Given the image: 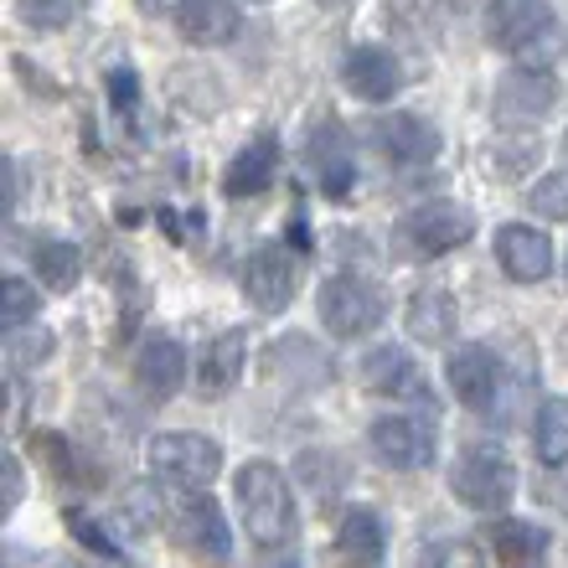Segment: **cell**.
Here are the masks:
<instances>
[{
  "instance_id": "83f0119b",
  "label": "cell",
  "mask_w": 568,
  "mask_h": 568,
  "mask_svg": "<svg viewBox=\"0 0 568 568\" xmlns=\"http://www.w3.org/2000/svg\"><path fill=\"white\" fill-rule=\"evenodd\" d=\"M527 207L538 212V217H548V223H568V171L542 176L532 186V196H527Z\"/></svg>"
},
{
  "instance_id": "44dd1931",
  "label": "cell",
  "mask_w": 568,
  "mask_h": 568,
  "mask_svg": "<svg viewBox=\"0 0 568 568\" xmlns=\"http://www.w3.org/2000/svg\"><path fill=\"white\" fill-rule=\"evenodd\" d=\"M186 377V352H181L176 336H150L135 352V383L150 398H171Z\"/></svg>"
},
{
  "instance_id": "6da1fadb",
  "label": "cell",
  "mask_w": 568,
  "mask_h": 568,
  "mask_svg": "<svg viewBox=\"0 0 568 568\" xmlns=\"http://www.w3.org/2000/svg\"><path fill=\"white\" fill-rule=\"evenodd\" d=\"M486 42L517 58L523 68H548L554 58H564V21L548 0H491Z\"/></svg>"
},
{
  "instance_id": "9c48e42d",
  "label": "cell",
  "mask_w": 568,
  "mask_h": 568,
  "mask_svg": "<svg viewBox=\"0 0 568 568\" xmlns=\"http://www.w3.org/2000/svg\"><path fill=\"white\" fill-rule=\"evenodd\" d=\"M300 290V264L290 258V248H280V243H270V248H258L248 264H243V295H248V305L264 315L284 311L290 300H295Z\"/></svg>"
},
{
  "instance_id": "277c9868",
  "label": "cell",
  "mask_w": 568,
  "mask_h": 568,
  "mask_svg": "<svg viewBox=\"0 0 568 568\" xmlns=\"http://www.w3.org/2000/svg\"><path fill=\"white\" fill-rule=\"evenodd\" d=\"M161 517L171 523V538L196 558V564H227L233 558V532H227L223 507L207 491H171L161 496Z\"/></svg>"
},
{
  "instance_id": "ffe728a7",
  "label": "cell",
  "mask_w": 568,
  "mask_h": 568,
  "mask_svg": "<svg viewBox=\"0 0 568 568\" xmlns=\"http://www.w3.org/2000/svg\"><path fill=\"white\" fill-rule=\"evenodd\" d=\"M243 367H248V336L243 331H223L217 342H207V352L196 362V393L217 398V393H227L239 383Z\"/></svg>"
},
{
  "instance_id": "52a82bcc",
  "label": "cell",
  "mask_w": 568,
  "mask_h": 568,
  "mask_svg": "<svg viewBox=\"0 0 568 568\" xmlns=\"http://www.w3.org/2000/svg\"><path fill=\"white\" fill-rule=\"evenodd\" d=\"M388 315V295L377 284L357 280V274H331L321 284V321L331 326V336H367V331L383 326Z\"/></svg>"
},
{
  "instance_id": "7402d4cb",
  "label": "cell",
  "mask_w": 568,
  "mask_h": 568,
  "mask_svg": "<svg viewBox=\"0 0 568 568\" xmlns=\"http://www.w3.org/2000/svg\"><path fill=\"white\" fill-rule=\"evenodd\" d=\"M408 336L424 346H445L449 336H455V321H460V305H455V295L449 290H439V284H429V290H419V295L408 300Z\"/></svg>"
},
{
  "instance_id": "7a4b0ae2",
  "label": "cell",
  "mask_w": 568,
  "mask_h": 568,
  "mask_svg": "<svg viewBox=\"0 0 568 568\" xmlns=\"http://www.w3.org/2000/svg\"><path fill=\"white\" fill-rule=\"evenodd\" d=\"M470 233H476L470 207L434 196V202H419L414 212H404L393 223V254L404 258V264H429V258H445L460 243H470Z\"/></svg>"
},
{
  "instance_id": "4316f807",
  "label": "cell",
  "mask_w": 568,
  "mask_h": 568,
  "mask_svg": "<svg viewBox=\"0 0 568 568\" xmlns=\"http://www.w3.org/2000/svg\"><path fill=\"white\" fill-rule=\"evenodd\" d=\"M83 6H89V0H16L21 21H27V27H37V31H62V27H73Z\"/></svg>"
},
{
  "instance_id": "cb8c5ba5",
  "label": "cell",
  "mask_w": 568,
  "mask_h": 568,
  "mask_svg": "<svg viewBox=\"0 0 568 568\" xmlns=\"http://www.w3.org/2000/svg\"><path fill=\"white\" fill-rule=\"evenodd\" d=\"M31 270L47 290H73L78 270H83V254H78L68 239H37L31 243Z\"/></svg>"
},
{
  "instance_id": "1f68e13d",
  "label": "cell",
  "mask_w": 568,
  "mask_h": 568,
  "mask_svg": "<svg viewBox=\"0 0 568 568\" xmlns=\"http://www.w3.org/2000/svg\"><path fill=\"white\" fill-rule=\"evenodd\" d=\"M16 501H21V465L11 460V496H6V507H16Z\"/></svg>"
},
{
  "instance_id": "f1b7e54d",
  "label": "cell",
  "mask_w": 568,
  "mask_h": 568,
  "mask_svg": "<svg viewBox=\"0 0 568 568\" xmlns=\"http://www.w3.org/2000/svg\"><path fill=\"white\" fill-rule=\"evenodd\" d=\"M0 300H6V315H0V326L6 331H21L31 326V315H37V290L27 280H0Z\"/></svg>"
},
{
  "instance_id": "8992f818",
  "label": "cell",
  "mask_w": 568,
  "mask_h": 568,
  "mask_svg": "<svg viewBox=\"0 0 568 568\" xmlns=\"http://www.w3.org/2000/svg\"><path fill=\"white\" fill-rule=\"evenodd\" d=\"M449 491L476 511H501L517 496V465L496 445H470L449 470Z\"/></svg>"
},
{
  "instance_id": "ba28073f",
  "label": "cell",
  "mask_w": 568,
  "mask_h": 568,
  "mask_svg": "<svg viewBox=\"0 0 568 568\" xmlns=\"http://www.w3.org/2000/svg\"><path fill=\"white\" fill-rule=\"evenodd\" d=\"M305 161L315 165L321 192H326L331 202L352 196V186H357V155H352V135H346L342 120H321V124H315L311 140H305Z\"/></svg>"
},
{
  "instance_id": "8d00e7d4",
  "label": "cell",
  "mask_w": 568,
  "mask_h": 568,
  "mask_svg": "<svg viewBox=\"0 0 568 568\" xmlns=\"http://www.w3.org/2000/svg\"><path fill=\"white\" fill-rule=\"evenodd\" d=\"M258 6H264V0H258Z\"/></svg>"
},
{
  "instance_id": "d590c367",
  "label": "cell",
  "mask_w": 568,
  "mask_h": 568,
  "mask_svg": "<svg viewBox=\"0 0 568 568\" xmlns=\"http://www.w3.org/2000/svg\"><path fill=\"white\" fill-rule=\"evenodd\" d=\"M564 274H568V264H564Z\"/></svg>"
},
{
  "instance_id": "d4e9b609",
  "label": "cell",
  "mask_w": 568,
  "mask_h": 568,
  "mask_svg": "<svg viewBox=\"0 0 568 568\" xmlns=\"http://www.w3.org/2000/svg\"><path fill=\"white\" fill-rule=\"evenodd\" d=\"M532 449L542 465H568V398H548L532 419Z\"/></svg>"
},
{
  "instance_id": "d6a6232c",
  "label": "cell",
  "mask_w": 568,
  "mask_h": 568,
  "mask_svg": "<svg viewBox=\"0 0 568 568\" xmlns=\"http://www.w3.org/2000/svg\"><path fill=\"white\" fill-rule=\"evenodd\" d=\"M264 568H300V564H295V558H270Z\"/></svg>"
},
{
  "instance_id": "e575fe53",
  "label": "cell",
  "mask_w": 568,
  "mask_h": 568,
  "mask_svg": "<svg viewBox=\"0 0 568 568\" xmlns=\"http://www.w3.org/2000/svg\"><path fill=\"white\" fill-rule=\"evenodd\" d=\"M564 155H568V135H564Z\"/></svg>"
},
{
  "instance_id": "5b68a950",
  "label": "cell",
  "mask_w": 568,
  "mask_h": 568,
  "mask_svg": "<svg viewBox=\"0 0 568 568\" xmlns=\"http://www.w3.org/2000/svg\"><path fill=\"white\" fill-rule=\"evenodd\" d=\"M223 470V449L207 434L176 429V434H155L150 439V476L176 486V491H207Z\"/></svg>"
},
{
  "instance_id": "d6986e66",
  "label": "cell",
  "mask_w": 568,
  "mask_h": 568,
  "mask_svg": "<svg viewBox=\"0 0 568 568\" xmlns=\"http://www.w3.org/2000/svg\"><path fill=\"white\" fill-rule=\"evenodd\" d=\"M280 176V140L274 135H254L248 145L227 161L223 171V192L227 196H258L270 181Z\"/></svg>"
},
{
  "instance_id": "4fadbf2b",
  "label": "cell",
  "mask_w": 568,
  "mask_h": 568,
  "mask_svg": "<svg viewBox=\"0 0 568 568\" xmlns=\"http://www.w3.org/2000/svg\"><path fill=\"white\" fill-rule=\"evenodd\" d=\"M342 83L346 93H357L362 104H388L393 93L404 89V62L393 58L388 47H352L342 62Z\"/></svg>"
},
{
  "instance_id": "7c38bea8",
  "label": "cell",
  "mask_w": 568,
  "mask_h": 568,
  "mask_svg": "<svg viewBox=\"0 0 568 568\" xmlns=\"http://www.w3.org/2000/svg\"><path fill=\"white\" fill-rule=\"evenodd\" d=\"M554 104H558V83L548 78V68H517V73H507L496 83V99H491L501 124H532Z\"/></svg>"
},
{
  "instance_id": "f546056e",
  "label": "cell",
  "mask_w": 568,
  "mask_h": 568,
  "mask_svg": "<svg viewBox=\"0 0 568 568\" xmlns=\"http://www.w3.org/2000/svg\"><path fill=\"white\" fill-rule=\"evenodd\" d=\"M434 568H486V554H480L476 542H449Z\"/></svg>"
},
{
  "instance_id": "603a6c76",
  "label": "cell",
  "mask_w": 568,
  "mask_h": 568,
  "mask_svg": "<svg viewBox=\"0 0 568 568\" xmlns=\"http://www.w3.org/2000/svg\"><path fill=\"white\" fill-rule=\"evenodd\" d=\"M486 542H491L496 564L507 568H532L542 558V548H548V532L532 523H517V517H496L491 527H486Z\"/></svg>"
},
{
  "instance_id": "30bf717a",
  "label": "cell",
  "mask_w": 568,
  "mask_h": 568,
  "mask_svg": "<svg viewBox=\"0 0 568 568\" xmlns=\"http://www.w3.org/2000/svg\"><path fill=\"white\" fill-rule=\"evenodd\" d=\"M496 264L507 270L511 284H542L554 274V239L532 223L496 227Z\"/></svg>"
},
{
  "instance_id": "9a60e30c",
  "label": "cell",
  "mask_w": 568,
  "mask_h": 568,
  "mask_svg": "<svg viewBox=\"0 0 568 568\" xmlns=\"http://www.w3.org/2000/svg\"><path fill=\"white\" fill-rule=\"evenodd\" d=\"M445 377H449V388H455V398H460L465 408L486 414L491 398H496V388H501V362H496L486 346H455Z\"/></svg>"
},
{
  "instance_id": "3957f363",
  "label": "cell",
  "mask_w": 568,
  "mask_h": 568,
  "mask_svg": "<svg viewBox=\"0 0 568 568\" xmlns=\"http://www.w3.org/2000/svg\"><path fill=\"white\" fill-rule=\"evenodd\" d=\"M233 486H239V507H243V523H248L254 542H264V548L290 542V532H295V491H290L280 465L248 460Z\"/></svg>"
},
{
  "instance_id": "5bb4252c",
  "label": "cell",
  "mask_w": 568,
  "mask_h": 568,
  "mask_svg": "<svg viewBox=\"0 0 568 568\" xmlns=\"http://www.w3.org/2000/svg\"><path fill=\"white\" fill-rule=\"evenodd\" d=\"M373 145L393 165H429L439 155V130L424 114H383L373 124Z\"/></svg>"
},
{
  "instance_id": "484cf974",
  "label": "cell",
  "mask_w": 568,
  "mask_h": 568,
  "mask_svg": "<svg viewBox=\"0 0 568 568\" xmlns=\"http://www.w3.org/2000/svg\"><path fill=\"white\" fill-rule=\"evenodd\" d=\"M538 155H542V140L538 135H501L491 145V171L511 181V176H523V171L538 161Z\"/></svg>"
},
{
  "instance_id": "2e32d148",
  "label": "cell",
  "mask_w": 568,
  "mask_h": 568,
  "mask_svg": "<svg viewBox=\"0 0 568 568\" xmlns=\"http://www.w3.org/2000/svg\"><path fill=\"white\" fill-rule=\"evenodd\" d=\"M362 383L373 393H383V398H419V404H429L419 362L408 357L404 346H377L373 357L362 362Z\"/></svg>"
},
{
  "instance_id": "e0dca14e",
  "label": "cell",
  "mask_w": 568,
  "mask_h": 568,
  "mask_svg": "<svg viewBox=\"0 0 568 568\" xmlns=\"http://www.w3.org/2000/svg\"><path fill=\"white\" fill-rule=\"evenodd\" d=\"M176 31L192 47H227L239 37V6L233 0H181Z\"/></svg>"
},
{
  "instance_id": "836d02e7",
  "label": "cell",
  "mask_w": 568,
  "mask_h": 568,
  "mask_svg": "<svg viewBox=\"0 0 568 568\" xmlns=\"http://www.w3.org/2000/svg\"><path fill=\"white\" fill-rule=\"evenodd\" d=\"M321 6H342V0H321Z\"/></svg>"
},
{
  "instance_id": "8fae6325",
  "label": "cell",
  "mask_w": 568,
  "mask_h": 568,
  "mask_svg": "<svg viewBox=\"0 0 568 568\" xmlns=\"http://www.w3.org/2000/svg\"><path fill=\"white\" fill-rule=\"evenodd\" d=\"M373 449L377 460L393 465V470H424L434 460V424L414 419V414H388V419L373 424Z\"/></svg>"
},
{
  "instance_id": "ac0fdd59",
  "label": "cell",
  "mask_w": 568,
  "mask_h": 568,
  "mask_svg": "<svg viewBox=\"0 0 568 568\" xmlns=\"http://www.w3.org/2000/svg\"><path fill=\"white\" fill-rule=\"evenodd\" d=\"M336 554L346 568H377L388 554V532H383V517L373 507H352L342 511V527H336Z\"/></svg>"
},
{
  "instance_id": "4dcf8cb0",
  "label": "cell",
  "mask_w": 568,
  "mask_h": 568,
  "mask_svg": "<svg viewBox=\"0 0 568 568\" xmlns=\"http://www.w3.org/2000/svg\"><path fill=\"white\" fill-rule=\"evenodd\" d=\"M47 352H52V336H47V331H37V336H31V342L11 346V367H27V362L47 357Z\"/></svg>"
}]
</instances>
